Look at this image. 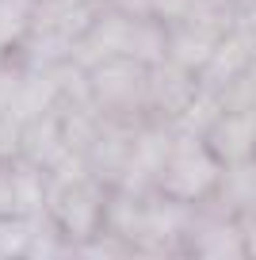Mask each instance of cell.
<instances>
[{
	"mask_svg": "<svg viewBox=\"0 0 256 260\" xmlns=\"http://www.w3.org/2000/svg\"><path fill=\"white\" fill-rule=\"evenodd\" d=\"M176 176H172V187L176 191H199L203 184H207L210 176H214V169H210V161L199 153V149H187V161L176 165Z\"/></svg>",
	"mask_w": 256,
	"mask_h": 260,
	"instance_id": "obj_1",
	"label": "cell"
}]
</instances>
